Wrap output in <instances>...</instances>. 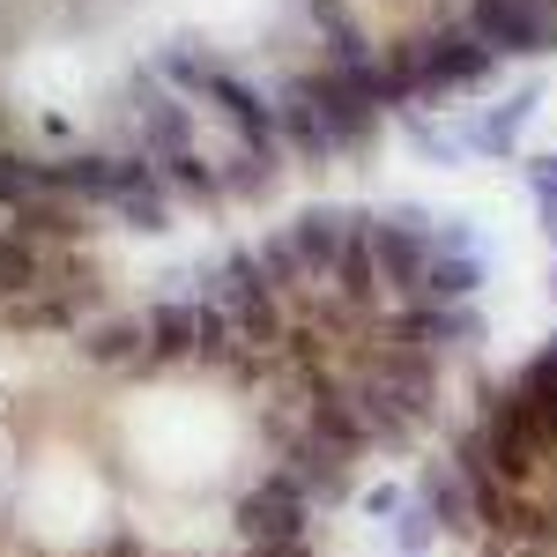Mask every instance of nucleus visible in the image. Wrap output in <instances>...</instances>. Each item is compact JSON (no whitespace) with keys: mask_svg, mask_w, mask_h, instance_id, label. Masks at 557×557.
I'll list each match as a JSON object with an SVG mask.
<instances>
[{"mask_svg":"<svg viewBox=\"0 0 557 557\" xmlns=\"http://www.w3.org/2000/svg\"><path fill=\"white\" fill-rule=\"evenodd\" d=\"M209 305L246 335L253 349H275L283 335H290V320H283V290L268 283V268H260V253H231L223 268L209 275Z\"/></svg>","mask_w":557,"mask_h":557,"instance_id":"f257e3e1","label":"nucleus"},{"mask_svg":"<svg viewBox=\"0 0 557 557\" xmlns=\"http://www.w3.org/2000/svg\"><path fill=\"white\" fill-rule=\"evenodd\" d=\"M305 520H312V491H305L290 469H275L268 483H253V491L238 498L231 528H238L253 550H268V543H305Z\"/></svg>","mask_w":557,"mask_h":557,"instance_id":"f03ea898","label":"nucleus"},{"mask_svg":"<svg viewBox=\"0 0 557 557\" xmlns=\"http://www.w3.org/2000/svg\"><path fill=\"white\" fill-rule=\"evenodd\" d=\"M134 112H141V134H149V157H157V164L194 157V120H186V104H178L172 89L141 83V89H134Z\"/></svg>","mask_w":557,"mask_h":557,"instance_id":"7ed1b4c3","label":"nucleus"},{"mask_svg":"<svg viewBox=\"0 0 557 557\" xmlns=\"http://www.w3.org/2000/svg\"><path fill=\"white\" fill-rule=\"evenodd\" d=\"M194 335H201V305H157L149 312V357H141V372L149 364H186Z\"/></svg>","mask_w":557,"mask_h":557,"instance_id":"20e7f679","label":"nucleus"},{"mask_svg":"<svg viewBox=\"0 0 557 557\" xmlns=\"http://www.w3.org/2000/svg\"><path fill=\"white\" fill-rule=\"evenodd\" d=\"M52 172V194H75V201H112V186H120V157H60V164H45Z\"/></svg>","mask_w":557,"mask_h":557,"instance_id":"39448f33","label":"nucleus"},{"mask_svg":"<svg viewBox=\"0 0 557 557\" xmlns=\"http://www.w3.org/2000/svg\"><path fill=\"white\" fill-rule=\"evenodd\" d=\"M83 357L89 364H120V372H141L149 357V320H104L83 335Z\"/></svg>","mask_w":557,"mask_h":557,"instance_id":"423d86ee","label":"nucleus"},{"mask_svg":"<svg viewBox=\"0 0 557 557\" xmlns=\"http://www.w3.org/2000/svg\"><path fill=\"white\" fill-rule=\"evenodd\" d=\"M38 283H45V253L30 246V238L0 231V305H23Z\"/></svg>","mask_w":557,"mask_h":557,"instance_id":"0eeeda50","label":"nucleus"},{"mask_svg":"<svg viewBox=\"0 0 557 557\" xmlns=\"http://www.w3.org/2000/svg\"><path fill=\"white\" fill-rule=\"evenodd\" d=\"M15 215H23V231H15V238H60V246H75V238L89 231V215L67 209L60 194H45V201H30V209H15Z\"/></svg>","mask_w":557,"mask_h":557,"instance_id":"6e6552de","label":"nucleus"},{"mask_svg":"<svg viewBox=\"0 0 557 557\" xmlns=\"http://www.w3.org/2000/svg\"><path fill=\"white\" fill-rule=\"evenodd\" d=\"M45 194H52V172L30 164V157H15V149H0V201H8V209H30Z\"/></svg>","mask_w":557,"mask_h":557,"instance_id":"1a4fd4ad","label":"nucleus"},{"mask_svg":"<svg viewBox=\"0 0 557 557\" xmlns=\"http://www.w3.org/2000/svg\"><path fill=\"white\" fill-rule=\"evenodd\" d=\"M67 320H75V312H67V298H23V305H8V327H23V335H60V327H67Z\"/></svg>","mask_w":557,"mask_h":557,"instance_id":"9d476101","label":"nucleus"},{"mask_svg":"<svg viewBox=\"0 0 557 557\" xmlns=\"http://www.w3.org/2000/svg\"><path fill=\"white\" fill-rule=\"evenodd\" d=\"M386 8H394V0H386Z\"/></svg>","mask_w":557,"mask_h":557,"instance_id":"9b49d317","label":"nucleus"}]
</instances>
